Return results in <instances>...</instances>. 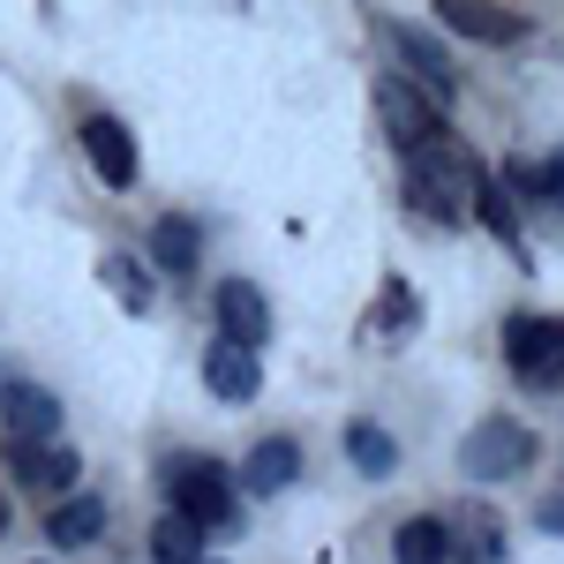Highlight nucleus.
<instances>
[{"label": "nucleus", "mask_w": 564, "mask_h": 564, "mask_svg": "<svg viewBox=\"0 0 564 564\" xmlns=\"http://www.w3.org/2000/svg\"><path fill=\"white\" fill-rule=\"evenodd\" d=\"M481 181V159L459 143V135H422V143H406V204L422 218H436V226H452L459 218V204L475 196Z\"/></svg>", "instance_id": "f257e3e1"}, {"label": "nucleus", "mask_w": 564, "mask_h": 564, "mask_svg": "<svg viewBox=\"0 0 564 564\" xmlns=\"http://www.w3.org/2000/svg\"><path fill=\"white\" fill-rule=\"evenodd\" d=\"M166 497H174L181 520H196L204 534H234L241 527V497H234L226 467L204 459V452H174L166 459Z\"/></svg>", "instance_id": "f03ea898"}, {"label": "nucleus", "mask_w": 564, "mask_h": 564, "mask_svg": "<svg viewBox=\"0 0 564 564\" xmlns=\"http://www.w3.org/2000/svg\"><path fill=\"white\" fill-rule=\"evenodd\" d=\"M527 459H534V430H527V422H512V414L475 422V430H467V444H459L467 481H512V475H527Z\"/></svg>", "instance_id": "7ed1b4c3"}, {"label": "nucleus", "mask_w": 564, "mask_h": 564, "mask_svg": "<svg viewBox=\"0 0 564 564\" xmlns=\"http://www.w3.org/2000/svg\"><path fill=\"white\" fill-rule=\"evenodd\" d=\"M505 361L534 391H564V316H512L505 324Z\"/></svg>", "instance_id": "20e7f679"}, {"label": "nucleus", "mask_w": 564, "mask_h": 564, "mask_svg": "<svg viewBox=\"0 0 564 564\" xmlns=\"http://www.w3.org/2000/svg\"><path fill=\"white\" fill-rule=\"evenodd\" d=\"M377 121H384V135L406 151V143H422V135L444 129V98H436L430 84H414V76H384V84H377Z\"/></svg>", "instance_id": "39448f33"}, {"label": "nucleus", "mask_w": 564, "mask_h": 564, "mask_svg": "<svg viewBox=\"0 0 564 564\" xmlns=\"http://www.w3.org/2000/svg\"><path fill=\"white\" fill-rule=\"evenodd\" d=\"M444 31L452 39H475V45H520L527 39V15L505 8V0H436Z\"/></svg>", "instance_id": "423d86ee"}, {"label": "nucleus", "mask_w": 564, "mask_h": 564, "mask_svg": "<svg viewBox=\"0 0 564 564\" xmlns=\"http://www.w3.org/2000/svg\"><path fill=\"white\" fill-rule=\"evenodd\" d=\"M8 459H15V481L23 489H39V497H61V489H76V452H61L53 436H8Z\"/></svg>", "instance_id": "0eeeda50"}, {"label": "nucleus", "mask_w": 564, "mask_h": 564, "mask_svg": "<svg viewBox=\"0 0 564 564\" xmlns=\"http://www.w3.org/2000/svg\"><path fill=\"white\" fill-rule=\"evenodd\" d=\"M204 384H212V399H226V406H249L263 391V354L241 347V339H218V347L204 354Z\"/></svg>", "instance_id": "6e6552de"}, {"label": "nucleus", "mask_w": 564, "mask_h": 564, "mask_svg": "<svg viewBox=\"0 0 564 564\" xmlns=\"http://www.w3.org/2000/svg\"><path fill=\"white\" fill-rule=\"evenodd\" d=\"M84 159H90V174L106 181V188H129L135 181V135L113 121V113H90L84 121Z\"/></svg>", "instance_id": "1a4fd4ad"}, {"label": "nucleus", "mask_w": 564, "mask_h": 564, "mask_svg": "<svg viewBox=\"0 0 564 564\" xmlns=\"http://www.w3.org/2000/svg\"><path fill=\"white\" fill-rule=\"evenodd\" d=\"M384 39H391V53L406 61V76H414V84H430L436 98H444V90H459V68H452V53H444L430 31H414V23H384Z\"/></svg>", "instance_id": "9d476101"}, {"label": "nucleus", "mask_w": 564, "mask_h": 564, "mask_svg": "<svg viewBox=\"0 0 564 564\" xmlns=\"http://www.w3.org/2000/svg\"><path fill=\"white\" fill-rule=\"evenodd\" d=\"M218 339H241V347H263L271 339V302H263L249 279H226L218 286Z\"/></svg>", "instance_id": "9b49d317"}, {"label": "nucleus", "mask_w": 564, "mask_h": 564, "mask_svg": "<svg viewBox=\"0 0 564 564\" xmlns=\"http://www.w3.org/2000/svg\"><path fill=\"white\" fill-rule=\"evenodd\" d=\"M0 430L8 436H53L61 430V399L45 384H0Z\"/></svg>", "instance_id": "f8f14e48"}, {"label": "nucleus", "mask_w": 564, "mask_h": 564, "mask_svg": "<svg viewBox=\"0 0 564 564\" xmlns=\"http://www.w3.org/2000/svg\"><path fill=\"white\" fill-rule=\"evenodd\" d=\"M294 475H302V444H294V436H263L257 452L241 459V489H249V497H279Z\"/></svg>", "instance_id": "ddd939ff"}, {"label": "nucleus", "mask_w": 564, "mask_h": 564, "mask_svg": "<svg viewBox=\"0 0 564 564\" xmlns=\"http://www.w3.org/2000/svg\"><path fill=\"white\" fill-rule=\"evenodd\" d=\"M444 550H452V564H505V534L481 512H452L444 520Z\"/></svg>", "instance_id": "4468645a"}, {"label": "nucleus", "mask_w": 564, "mask_h": 564, "mask_svg": "<svg viewBox=\"0 0 564 564\" xmlns=\"http://www.w3.org/2000/svg\"><path fill=\"white\" fill-rule=\"evenodd\" d=\"M106 534V505L98 497H68V505H53V520H45V542L53 550H76V542H98Z\"/></svg>", "instance_id": "2eb2a0df"}, {"label": "nucleus", "mask_w": 564, "mask_h": 564, "mask_svg": "<svg viewBox=\"0 0 564 564\" xmlns=\"http://www.w3.org/2000/svg\"><path fill=\"white\" fill-rule=\"evenodd\" d=\"M347 452H354V467H361L369 481L399 475V444H391V430H377V422H347Z\"/></svg>", "instance_id": "dca6fc26"}, {"label": "nucleus", "mask_w": 564, "mask_h": 564, "mask_svg": "<svg viewBox=\"0 0 564 564\" xmlns=\"http://www.w3.org/2000/svg\"><path fill=\"white\" fill-rule=\"evenodd\" d=\"M196 249H204L196 218H159L151 226V257L166 263V271H196Z\"/></svg>", "instance_id": "f3484780"}, {"label": "nucleus", "mask_w": 564, "mask_h": 564, "mask_svg": "<svg viewBox=\"0 0 564 564\" xmlns=\"http://www.w3.org/2000/svg\"><path fill=\"white\" fill-rule=\"evenodd\" d=\"M151 557H159V564H196V557H204V527L181 520V512H166V520L151 527Z\"/></svg>", "instance_id": "a211bd4d"}, {"label": "nucleus", "mask_w": 564, "mask_h": 564, "mask_svg": "<svg viewBox=\"0 0 564 564\" xmlns=\"http://www.w3.org/2000/svg\"><path fill=\"white\" fill-rule=\"evenodd\" d=\"M505 181L520 188V196H542V204H564V151L557 159H512Z\"/></svg>", "instance_id": "6ab92c4d"}, {"label": "nucleus", "mask_w": 564, "mask_h": 564, "mask_svg": "<svg viewBox=\"0 0 564 564\" xmlns=\"http://www.w3.org/2000/svg\"><path fill=\"white\" fill-rule=\"evenodd\" d=\"M391 557L399 564H452V550H444V520H406L399 542H391Z\"/></svg>", "instance_id": "aec40b11"}, {"label": "nucleus", "mask_w": 564, "mask_h": 564, "mask_svg": "<svg viewBox=\"0 0 564 564\" xmlns=\"http://www.w3.org/2000/svg\"><path fill=\"white\" fill-rule=\"evenodd\" d=\"M467 204L481 212V226H489L497 241H520V218H512V188H505V181H489V174H481Z\"/></svg>", "instance_id": "412c9836"}, {"label": "nucleus", "mask_w": 564, "mask_h": 564, "mask_svg": "<svg viewBox=\"0 0 564 564\" xmlns=\"http://www.w3.org/2000/svg\"><path fill=\"white\" fill-rule=\"evenodd\" d=\"M98 279L113 286V302H121V308H135V316L151 308V279H143V263H135V257H106V263H98Z\"/></svg>", "instance_id": "4be33fe9"}, {"label": "nucleus", "mask_w": 564, "mask_h": 564, "mask_svg": "<svg viewBox=\"0 0 564 564\" xmlns=\"http://www.w3.org/2000/svg\"><path fill=\"white\" fill-rule=\"evenodd\" d=\"M414 324V302H406V286L384 279V316H369V339H391V332H406Z\"/></svg>", "instance_id": "5701e85b"}, {"label": "nucleus", "mask_w": 564, "mask_h": 564, "mask_svg": "<svg viewBox=\"0 0 564 564\" xmlns=\"http://www.w3.org/2000/svg\"><path fill=\"white\" fill-rule=\"evenodd\" d=\"M542 534H557V542H564V497H550V505H542Z\"/></svg>", "instance_id": "b1692460"}, {"label": "nucleus", "mask_w": 564, "mask_h": 564, "mask_svg": "<svg viewBox=\"0 0 564 564\" xmlns=\"http://www.w3.org/2000/svg\"><path fill=\"white\" fill-rule=\"evenodd\" d=\"M0 527H8V505H0Z\"/></svg>", "instance_id": "393cba45"}, {"label": "nucleus", "mask_w": 564, "mask_h": 564, "mask_svg": "<svg viewBox=\"0 0 564 564\" xmlns=\"http://www.w3.org/2000/svg\"><path fill=\"white\" fill-rule=\"evenodd\" d=\"M196 564H218V557H196Z\"/></svg>", "instance_id": "a878e982"}, {"label": "nucleus", "mask_w": 564, "mask_h": 564, "mask_svg": "<svg viewBox=\"0 0 564 564\" xmlns=\"http://www.w3.org/2000/svg\"><path fill=\"white\" fill-rule=\"evenodd\" d=\"M0 384H8V369H0Z\"/></svg>", "instance_id": "bb28decb"}]
</instances>
